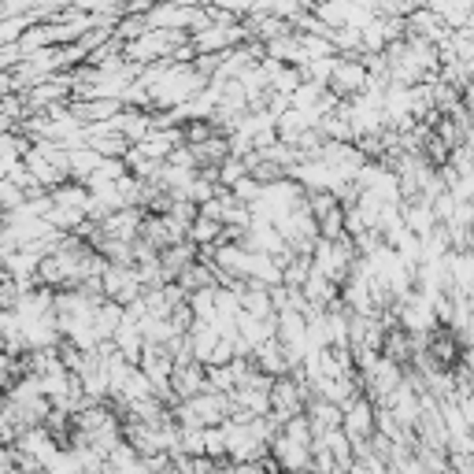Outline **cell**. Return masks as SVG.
Listing matches in <instances>:
<instances>
[{
    "label": "cell",
    "mask_w": 474,
    "mask_h": 474,
    "mask_svg": "<svg viewBox=\"0 0 474 474\" xmlns=\"http://www.w3.org/2000/svg\"><path fill=\"white\" fill-rule=\"evenodd\" d=\"M101 286H104V297L108 300H119L122 308L134 304L138 297H145L138 264H108L104 274H101Z\"/></svg>",
    "instance_id": "obj_1"
},
{
    "label": "cell",
    "mask_w": 474,
    "mask_h": 474,
    "mask_svg": "<svg viewBox=\"0 0 474 474\" xmlns=\"http://www.w3.org/2000/svg\"><path fill=\"white\" fill-rule=\"evenodd\" d=\"M308 412V400H304V382L300 378H290V374H282L271 382V416L278 423H290L297 416Z\"/></svg>",
    "instance_id": "obj_2"
},
{
    "label": "cell",
    "mask_w": 474,
    "mask_h": 474,
    "mask_svg": "<svg viewBox=\"0 0 474 474\" xmlns=\"http://www.w3.org/2000/svg\"><path fill=\"white\" fill-rule=\"evenodd\" d=\"M367 82H371V75H367V63L363 59H356V56H337V67H334L326 89L334 93V97H341V101H353L356 93L367 89Z\"/></svg>",
    "instance_id": "obj_3"
},
{
    "label": "cell",
    "mask_w": 474,
    "mask_h": 474,
    "mask_svg": "<svg viewBox=\"0 0 474 474\" xmlns=\"http://www.w3.org/2000/svg\"><path fill=\"white\" fill-rule=\"evenodd\" d=\"M341 430L353 437V445H363V441L374 437V400L371 397H353L344 404V419H341Z\"/></svg>",
    "instance_id": "obj_4"
},
{
    "label": "cell",
    "mask_w": 474,
    "mask_h": 474,
    "mask_svg": "<svg viewBox=\"0 0 474 474\" xmlns=\"http://www.w3.org/2000/svg\"><path fill=\"white\" fill-rule=\"evenodd\" d=\"M404 26H407V34H412V38H426V41H434L437 49L452 38V26H449L445 19H441V15H434L426 4H423V8H416L412 15H407V19H404Z\"/></svg>",
    "instance_id": "obj_5"
},
{
    "label": "cell",
    "mask_w": 474,
    "mask_h": 474,
    "mask_svg": "<svg viewBox=\"0 0 474 474\" xmlns=\"http://www.w3.org/2000/svg\"><path fill=\"white\" fill-rule=\"evenodd\" d=\"M449 274H452V290L449 293H463L474 297V252L470 248H449Z\"/></svg>",
    "instance_id": "obj_6"
},
{
    "label": "cell",
    "mask_w": 474,
    "mask_h": 474,
    "mask_svg": "<svg viewBox=\"0 0 474 474\" xmlns=\"http://www.w3.org/2000/svg\"><path fill=\"white\" fill-rule=\"evenodd\" d=\"M252 363H256L260 371H267L271 378L293 374V363H290V356H286V349H282V341H278V337L256 344V349H252Z\"/></svg>",
    "instance_id": "obj_7"
},
{
    "label": "cell",
    "mask_w": 474,
    "mask_h": 474,
    "mask_svg": "<svg viewBox=\"0 0 474 474\" xmlns=\"http://www.w3.org/2000/svg\"><path fill=\"white\" fill-rule=\"evenodd\" d=\"M308 423H311V430H315V437L319 434H330V430H341V419H344V407L341 404H334V400H326V397H315L311 404H308Z\"/></svg>",
    "instance_id": "obj_8"
},
{
    "label": "cell",
    "mask_w": 474,
    "mask_h": 474,
    "mask_svg": "<svg viewBox=\"0 0 474 474\" xmlns=\"http://www.w3.org/2000/svg\"><path fill=\"white\" fill-rule=\"evenodd\" d=\"M104 474H145L141 470V452L130 441H119V445L104 456Z\"/></svg>",
    "instance_id": "obj_9"
},
{
    "label": "cell",
    "mask_w": 474,
    "mask_h": 474,
    "mask_svg": "<svg viewBox=\"0 0 474 474\" xmlns=\"http://www.w3.org/2000/svg\"><path fill=\"white\" fill-rule=\"evenodd\" d=\"M426 8L445 19L452 30H463L474 15V0H426Z\"/></svg>",
    "instance_id": "obj_10"
},
{
    "label": "cell",
    "mask_w": 474,
    "mask_h": 474,
    "mask_svg": "<svg viewBox=\"0 0 474 474\" xmlns=\"http://www.w3.org/2000/svg\"><path fill=\"white\" fill-rule=\"evenodd\" d=\"M223 223H215V219H208V215H197L193 219V227H189V241H193L197 248H204V245H219L223 241Z\"/></svg>",
    "instance_id": "obj_11"
},
{
    "label": "cell",
    "mask_w": 474,
    "mask_h": 474,
    "mask_svg": "<svg viewBox=\"0 0 474 474\" xmlns=\"http://www.w3.org/2000/svg\"><path fill=\"white\" fill-rule=\"evenodd\" d=\"M463 112L470 115V122H474V82L470 85H463Z\"/></svg>",
    "instance_id": "obj_12"
},
{
    "label": "cell",
    "mask_w": 474,
    "mask_h": 474,
    "mask_svg": "<svg viewBox=\"0 0 474 474\" xmlns=\"http://www.w3.org/2000/svg\"><path fill=\"white\" fill-rule=\"evenodd\" d=\"M12 467V449H4V445H0V474H4Z\"/></svg>",
    "instance_id": "obj_13"
},
{
    "label": "cell",
    "mask_w": 474,
    "mask_h": 474,
    "mask_svg": "<svg viewBox=\"0 0 474 474\" xmlns=\"http://www.w3.org/2000/svg\"><path fill=\"white\" fill-rule=\"evenodd\" d=\"M282 474H315L311 467H304V470H282Z\"/></svg>",
    "instance_id": "obj_14"
}]
</instances>
